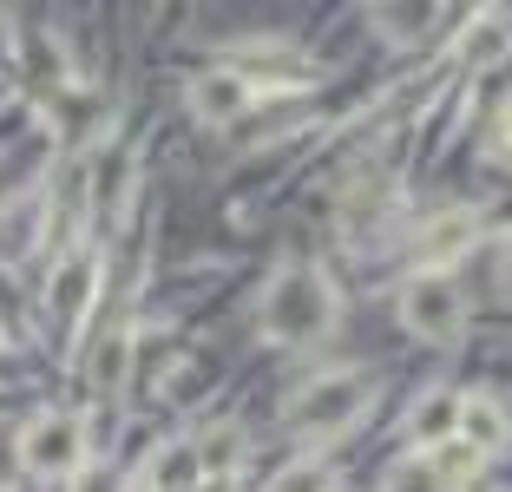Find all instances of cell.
Wrapping results in <instances>:
<instances>
[{
  "mask_svg": "<svg viewBox=\"0 0 512 492\" xmlns=\"http://www.w3.org/2000/svg\"><path fill=\"white\" fill-rule=\"evenodd\" d=\"M335 328V289L322 269L296 263L283 269L270 283V296H263V335L283 348H302V342H316V335H329Z\"/></svg>",
  "mask_w": 512,
  "mask_h": 492,
  "instance_id": "obj_1",
  "label": "cell"
},
{
  "mask_svg": "<svg viewBox=\"0 0 512 492\" xmlns=\"http://www.w3.org/2000/svg\"><path fill=\"white\" fill-rule=\"evenodd\" d=\"M368 401H375V381H368V374H355V368L316 374L302 394H289L283 427L289 433H342V427H355V420L368 414Z\"/></svg>",
  "mask_w": 512,
  "mask_h": 492,
  "instance_id": "obj_2",
  "label": "cell"
},
{
  "mask_svg": "<svg viewBox=\"0 0 512 492\" xmlns=\"http://www.w3.org/2000/svg\"><path fill=\"white\" fill-rule=\"evenodd\" d=\"M79 460H86V427L73 414H40L20 433V466L33 479H66L79 473Z\"/></svg>",
  "mask_w": 512,
  "mask_h": 492,
  "instance_id": "obj_3",
  "label": "cell"
},
{
  "mask_svg": "<svg viewBox=\"0 0 512 492\" xmlns=\"http://www.w3.org/2000/svg\"><path fill=\"white\" fill-rule=\"evenodd\" d=\"M401 322L407 335H421V342H453L460 328H467V302L447 276H414L401 289Z\"/></svg>",
  "mask_w": 512,
  "mask_h": 492,
  "instance_id": "obj_4",
  "label": "cell"
},
{
  "mask_svg": "<svg viewBox=\"0 0 512 492\" xmlns=\"http://www.w3.org/2000/svg\"><path fill=\"white\" fill-rule=\"evenodd\" d=\"M250 99H256V86H250V73L243 66H211V73H197L191 79V112L197 119H243L250 112Z\"/></svg>",
  "mask_w": 512,
  "mask_h": 492,
  "instance_id": "obj_5",
  "label": "cell"
},
{
  "mask_svg": "<svg viewBox=\"0 0 512 492\" xmlns=\"http://www.w3.org/2000/svg\"><path fill=\"white\" fill-rule=\"evenodd\" d=\"M473 243H480V210H440V217H427L421 237H414V256H421L427 269H447V263H460Z\"/></svg>",
  "mask_w": 512,
  "mask_h": 492,
  "instance_id": "obj_6",
  "label": "cell"
},
{
  "mask_svg": "<svg viewBox=\"0 0 512 492\" xmlns=\"http://www.w3.org/2000/svg\"><path fill=\"white\" fill-rule=\"evenodd\" d=\"M92 296H99V263H92V256H66L53 289H46V309H53L60 328H73V322H86Z\"/></svg>",
  "mask_w": 512,
  "mask_h": 492,
  "instance_id": "obj_7",
  "label": "cell"
},
{
  "mask_svg": "<svg viewBox=\"0 0 512 492\" xmlns=\"http://www.w3.org/2000/svg\"><path fill=\"white\" fill-rule=\"evenodd\" d=\"M132 355H138V335H132V322L106 328V342L92 348V361H86L92 388H99V394H119V388H125V374H132Z\"/></svg>",
  "mask_w": 512,
  "mask_h": 492,
  "instance_id": "obj_8",
  "label": "cell"
},
{
  "mask_svg": "<svg viewBox=\"0 0 512 492\" xmlns=\"http://www.w3.org/2000/svg\"><path fill=\"white\" fill-rule=\"evenodd\" d=\"M453 440H460V447H473L486 460V453L506 447V414H499L486 394H467V401H460V420H453Z\"/></svg>",
  "mask_w": 512,
  "mask_h": 492,
  "instance_id": "obj_9",
  "label": "cell"
},
{
  "mask_svg": "<svg viewBox=\"0 0 512 492\" xmlns=\"http://www.w3.org/2000/svg\"><path fill=\"white\" fill-rule=\"evenodd\" d=\"M197 486H204V466H197L191 440L158 447V460H151V492H197Z\"/></svg>",
  "mask_w": 512,
  "mask_h": 492,
  "instance_id": "obj_10",
  "label": "cell"
},
{
  "mask_svg": "<svg viewBox=\"0 0 512 492\" xmlns=\"http://www.w3.org/2000/svg\"><path fill=\"white\" fill-rule=\"evenodd\" d=\"M191 447H197V466H204V479H230V473H237V460H243V433L224 420V427H211L204 440H191Z\"/></svg>",
  "mask_w": 512,
  "mask_h": 492,
  "instance_id": "obj_11",
  "label": "cell"
},
{
  "mask_svg": "<svg viewBox=\"0 0 512 492\" xmlns=\"http://www.w3.org/2000/svg\"><path fill=\"white\" fill-rule=\"evenodd\" d=\"M388 492H460V486L447 479V466H440L434 453H414V460H401L388 473Z\"/></svg>",
  "mask_w": 512,
  "mask_h": 492,
  "instance_id": "obj_12",
  "label": "cell"
},
{
  "mask_svg": "<svg viewBox=\"0 0 512 492\" xmlns=\"http://www.w3.org/2000/svg\"><path fill=\"white\" fill-rule=\"evenodd\" d=\"M453 420H460V401H453V394H427V401L414 407V440H421V447H447Z\"/></svg>",
  "mask_w": 512,
  "mask_h": 492,
  "instance_id": "obj_13",
  "label": "cell"
},
{
  "mask_svg": "<svg viewBox=\"0 0 512 492\" xmlns=\"http://www.w3.org/2000/svg\"><path fill=\"white\" fill-rule=\"evenodd\" d=\"M460 53H467V60H493V53H506V20H473Z\"/></svg>",
  "mask_w": 512,
  "mask_h": 492,
  "instance_id": "obj_14",
  "label": "cell"
},
{
  "mask_svg": "<svg viewBox=\"0 0 512 492\" xmlns=\"http://www.w3.org/2000/svg\"><path fill=\"white\" fill-rule=\"evenodd\" d=\"M283 492H329V473H322V466H302V473H289Z\"/></svg>",
  "mask_w": 512,
  "mask_h": 492,
  "instance_id": "obj_15",
  "label": "cell"
},
{
  "mask_svg": "<svg viewBox=\"0 0 512 492\" xmlns=\"http://www.w3.org/2000/svg\"><path fill=\"white\" fill-rule=\"evenodd\" d=\"M79 492H112V479H106V473H92V479H86Z\"/></svg>",
  "mask_w": 512,
  "mask_h": 492,
  "instance_id": "obj_16",
  "label": "cell"
},
{
  "mask_svg": "<svg viewBox=\"0 0 512 492\" xmlns=\"http://www.w3.org/2000/svg\"><path fill=\"white\" fill-rule=\"evenodd\" d=\"M499 289L512 296V243H506V269H499Z\"/></svg>",
  "mask_w": 512,
  "mask_h": 492,
  "instance_id": "obj_17",
  "label": "cell"
}]
</instances>
